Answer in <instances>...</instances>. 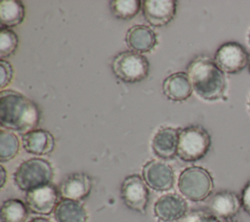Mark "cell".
Listing matches in <instances>:
<instances>
[{"instance_id":"obj_8","label":"cell","mask_w":250,"mask_h":222,"mask_svg":"<svg viewBox=\"0 0 250 222\" xmlns=\"http://www.w3.org/2000/svg\"><path fill=\"white\" fill-rule=\"evenodd\" d=\"M214 61L221 70L228 73H236L242 70L249 62L246 50L236 42H227L221 45Z\"/></svg>"},{"instance_id":"obj_32","label":"cell","mask_w":250,"mask_h":222,"mask_svg":"<svg viewBox=\"0 0 250 222\" xmlns=\"http://www.w3.org/2000/svg\"><path fill=\"white\" fill-rule=\"evenodd\" d=\"M249 108H250V100H249Z\"/></svg>"},{"instance_id":"obj_1","label":"cell","mask_w":250,"mask_h":222,"mask_svg":"<svg viewBox=\"0 0 250 222\" xmlns=\"http://www.w3.org/2000/svg\"><path fill=\"white\" fill-rule=\"evenodd\" d=\"M40 121L38 106L14 90L0 93V124L3 128L18 132L33 130Z\"/></svg>"},{"instance_id":"obj_23","label":"cell","mask_w":250,"mask_h":222,"mask_svg":"<svg viewBox=\"0 0 250 222\" xmlns=\"http://www.w3.org/2000/svg\"><path fill=\"white\" fill-rule=\"evenodd\" d=\"M112 14L120 20L133 19L140 11L142 2L139 0H113L109 3Z\"/></svg>"},{"instance_id":"obj_15","label":"cell","mask_w":250,"mask_h":222,"mask_svg":"<svg viewBox=\"0 0 250 222\" xmlns=\"http://www.w3.org/2000/svg\"><path fill=\"white\" fill-rule=\"evenodd\" d=\"M180 130L173 127H161L151 140V149L160 158L170 159L177 155Z\"/></svg>"},{"instance_id":"obj_33","label":"cell","mask_w":250,"mask_h":222,"mask_svg":"<svg viewBox=\"0 0 250 222\" xmlns=\"http://www.w3.org/2000/svg\"><path fill=\"white\" fill-rule=\"evenodd\" d=\"M249 40H250V34H249Z\"/></svg>"},{"instance_id":"obj_9","label":"cell","mask_w":250,"mask_h":222,"mask_svg":"<svg viewBox=\"0 0 250 222\" xmlns=\"http://www.w3.org/2000/svg\"><path fill=\"white\" fill-rule=\"evenodd\" d=\"M143 179L154 191L164 192L170 190L175 181L173 168L160 160H150L143 167Z\"/></svg>"},{"instance_id":"obj_6","label":"cell","mask_w":250,"mask_h":222,"mask_svg":"<svg viewBox=\"0 0 250 222\" xmlns=\"http://www.w3.org/2000/svg\"><path fill=\"white\" fill-rule=\"evenodd\" d=\"M114 75L123 82L137 83L147 77L149 63L145 56L134 51H123L111 62Z\"/></svg>"},{"instance_id":"obj_13","label":"cell","mask_w":250,"mask_h":222,"mask_svg":"<svg viewBox=\"0 0 250 222\" xmlns=\"http://www.w3.org/2000/svg\"><path fill=\"white\" fill-rule=\"evenodd\" d=\"M241 201L238 197L229 191H221L214 194L207 202V211L219 221H229L239 211Z\"/></svg>"},{"instance_id":"obj_28","label":"cell","mask_w":250,"mask_h":222,"mask_svg":"<svg viewBox=\"0 0 250 222\" xmlns=\"http://www.w3.org/2000/svg\"><path fill=\"white\" fill-rule=\"evenodd\" d=\"M0 177H1V180H0V188H3L5 183H6V177H7V174H6V170L5 168L1 165L0 166Z\"/></svg>"},{"instance_id":"obj_26","label":"cell","mask_w":250,"mask_h":222,"mask_svg":"<svg viewBox=\"0 0 250 222\" xmlns=\"http://www.w3.org/2000/svg\"><path fill=\"white\" fill-rule=\"evenodd\" d=\"M0 88L3 90L8 86L13 78V67L11 64L5 60L0 61Z\"/></svg>"},{"instance_id":"obj_2","label":"cell","mask_w":250,"mask_h":222,"mask_svg":"<svg viewBox=\"0 0 250 222\" xmlns=\"http://www.w3.org/2000/svg\"><path fill=\"white\" fill-rule=\"evenodd\" d=\"M192 90L203 100L216 101L224 97L226 78L223 70L209 57L195 58L188 66Z\"/></svg>"},{"instance_id":"obj_16","label":"cell","mask_w":250,"mask_h":222,"mask_svg":"<svg viewBox=\"0 0 250 222\" xmlns=\"http://www.w3.org/2000/svg\"><path fill=\"white\" fill-rule=\"evenodd\" d=\"M128 47L137 53H149L157 45V36L148 26L136 24L131 26L126 33Z\"/></svg>"},{"instance_id":"obj_30","label":"cell","mask_w":250,"mask_h":222,"mask_svg":"<svg viewBox=\"0 0 250 222\" xmlns=\"http://www.w3.org/2000/svg\"><path fill=\"white\" fill-rule=\"evenodd\" d=\"M226 222H238V221H233V220H229V221H226Z\"/></svg>"},{"instance_id":"obj_10","label":"cell","mask_w":250,"mask_h":222,"mask_svg":"<svg viewBox=\"0 0 250 222\" xmlns=\"http://www.w3.org/2000/svg\"><path fill=\"white\" fill-rule=\"evenodd\" d=\"M59 190L49 184L26 192L25 203L32 213L49 215L54 212L59 203Z\"/></svg>"},{"instance_id":"obj_17","label":"cell","mask_w":250,"mask_h":222,"mask_svg":"<svg viewBox=\"0 0 250 222\" xmlns=\"http://www.w3.org/2000/svg\"><path fill=\"white\" fill-rule=\"evenodd\" d=\"M162 90L165 97L174 102L186 101L193 91L188 73L183 71L167 76L163 81Z\"/></svg>"},{"instance_id":"obj_7","label":"cell","mask_w":250,"mask_h":222,"mask_svg":"<svg viewBox=\"0 0 250 222\" xmlns=\"http://www.w3.org/2000/svg\"><path fill=\"white\" fill-rule=\"evenodd\" d=\"M120 196L128 208L142 214L146 213L149 201V191L140 175L132 174L124 178L120 188Z\"/></svg>"},{"instance_id":"obj_31","label":"cell","mask_w":250,"mask_h":222,"mask_svg":"<svg viewBox=\"0 0 250 222\" xmlns=\"http://www.w3.org/2000/svg\"><path fill=\"white\" fill-rule=\"evenodd\" d=\"M248 63H249V70H250V56H249V62Z\"/></svg>"},{"instance_id":"obj_20","label":"cell","mask_w":250,"mask_h":222,"mask_svg":"<svg viewBox=\"0 0 250 222\" xmlns=\"http://www.w3.org/2000/svg\"><path fill=\"white\" fill-rule=\"evenodd\" d=\"M24 19V6L18 0L0 2V23L3 28L19 25Z\"/></svg>"},{"instance_id":"obj_11","label":"cell","mask_w":250,"mask_h":222,"mask_svg":"<svg viewBox=\"0 0 250 222\" xmlns=\"http://www.w3.org/2000/svg\"><path fill=\"white\" fill-rule=\"evenodd\" d=\"M177 2L175 0L142 1L144 17L152 26L160 27L168 24L175 17Z\"/></svg>"},{"instance_id":"obj_14","label":"cell","mask_w":250,"mask_h":222,"mask_svg":"<svg viewBox=\"0 0 250 222\" xmlns=\"http://www.w3.org/2000/svg\"><path fill=\"white\" fill-rule=\"evenodd\" d=\"M92 190V179L82 172L67 175L61 182L59 194L62 200H82L86 199Z\"/></svg>"},{"instance_id":"obj_4","label":"cell","mask_w":250,"mask_h":222,"mask_svg":"<svg viewBox=\"0 0 250 222\" xmlns=\"http://www.w3.org/2000/svg\"><path fill=\"white\" fill-rule=\"evenodd\" d=\"M211 146V137L200 125H190L180 131L177 155L184 161L193 162L206 155Z\"/></svg>"},{"instance_id":"obj_19","label":"cell","mask_w":250,"mask_h":222,"mask_svg":"<svg viewBox=\"0 0 250 222\" xmlns=\"http://www.w3.org/2000/svg\"><path fill=\"white\" fill-rule=\"evenodd\" d=\"M54 217L56 222H86L88 215L80 201L62 200L54 210Z\"/></svg>"},{"instance_id":"obj_25","label":"cell","mask_w":250,"mask_h":222,"mask_svg":"<svg viewBox=\"0 0 250 222\" xmlns=\"http://www.w3.org/2000/svg\"><path fill=\"white\" fill-rule=\"evenodd\" d=\"M179 222H220L207 210H193L187 213Z\"/></svg>"},{"instance_id":"obj_21","label":"cell","mask_w":250,"mask_h":222,"mask_svg":"<svg viewBox=\"0 0 250 222\" xmlns=\"http://www.w3.org/2000/svg\"><path fill=\"white\" fill-rule=\"evenodd\" d=\"M0 216L2 222H25L28 217V207L19 199H9L1 205Z\"/></svg>"},{"instance_id":"obj_22","label":"cell","mask_w":250,"mask_h":222,"mask_svg":"<svg viewBox=\"0 0 250 222\" xmlns=\"http://www.w3.org/2000/svg\"><path fill=\"white\" fill-rule=\"evenodd\" d=\"M20 141L18 137L9 130L0 131V161L6 162L13 159L19 153Z\"/></svg>"},{"instance_id":"obj_12","label":"cell","mask_w":250,"mask_h":222,"mask_svg":"<svg viewBox=\"0 0 250 222\" xmlns=\"http://www.w3.org/2000/svg\"><path fill=\"white\" fill-rule=\"evenodd\" d=\"M153 212L155 217L162 222L181 220L188 212V203L177 194H166L155 201Z\"/></svg>"},{"instance_id":"obj_29","label":"cell","mask_w":250,"mask_h":222,"mask_svg":"<svg viewBox=\"0 0 250 222\" xmlns=\"http://www.w3.org/2000/svg\"><path fill=\"white\" fill-rule=\"evenodd\" d=\"M28 222H52V221L47 218H44V217H35V218H32Z\"/></svg>"},{"instance_id":"obj_3","label":"cell","mask_w":250,"mask_h":222,"mask_svg":"<svg viewBox=\"0 0 250 222\" xmlns=\"http://www.w3.org/2000/svg\"><path fill=\"white\" fill-rule=\"evenodd\" d=\"M54 175L49 161L32 157L20 164L14 173V181L18 188L24 192L51 184Z\"/></svg>"},{"instance_id":"obj_5","label":"cell","mask_w":250,"mask_h":222,"mask_svg":"<svg viewBox=\"0 0 250 222\" xmlns=\"http://www.w3.org/2000/svg\"><path fill=\"white\" fill-rule=\"evenodd\" d=\"M178 189L184 198L191 201H201L210 196L213 190V178L202 167H188L180 174Z\"/></svg>"},{"instance_id":"obj_27","label":"cell","mask_w":250,"mask_h":222,"mask_svg":"<svg viewBox=\"0 0 250 222\" xmlns=\"http://www.w3.org/2000/svg\"><path fill=\"white\" fill-rule=\"evenodd\" d=\"M241 205L244 210L250 214V181L245 185L241 193Z\"/></svg>"},{"instance_id":"obj_18","label":"cell","mask_w":250,"mask_h":222,"mask_svg":"<svg viewBox=\"0 0 250 222\" xmlns=\"http://www.w3.org/2000/svg\"><path fill=\"white\" fill-rule=\"evenodd\" d=\"M21 142L27 153L36 155L51 154L55 148L54 136L44 129H33L24 133Z\"/></svg>"},{"instance_id":"obj_24","label":"cell","mask_w":250,"mask_h":222,"mask_svg":"<svg viewBox=\"0 0 250 222\" xmlns=\"http://www.w3.org/2000/svg\"><path fill=\"white\" fill-rule=\"evenodd\" d=\"M19 39L16 32L10 28H1L0 31V57L3 60L12 56L18 47Z\"/></svg>"}]
</instances>
